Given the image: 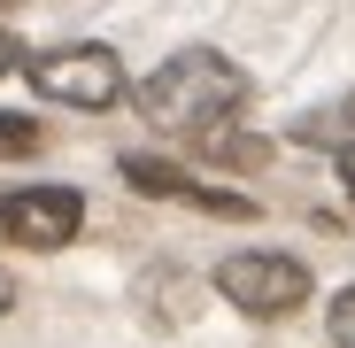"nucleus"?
<instances>
[{
    "label": "nucleus",
    "instance_id": "f257e3e1",
    "mask_svg": "<svg viewBox=\"0 0 355 348\" xmlns=\"http://www.w3.org/2000/svg\"><path fill=\"white\" fill-rule=\"evenodd\" d=\"M240 101H248V70L224 63V54H209V47L170 54V63L139 85V116H147V124H162V132H186V140L232 124Z\"/></svg>",
    "mask_w": 355,
    "mask_h": 348
},
{
    "label": "nucleus",
    "instance_id": "f03ea898",
    "mask_svg": "<svg viewBox=\"0 0 355 348\" xmlns=\"http://www.w3.org/2000/svg\"><path fill=\"white\" fill-rule=\"evenodd\" d=\"M216 295L232 310H248V317H286V310L309 302V271L293 256H278V248H240V256L216 263Z\"/></svg>",
    "mask_w": 355,
    "mask_h": 348
},
{
    "label": "nucleus",
    "instance_id": "7ed1b4c3",
    "mask_svg": "<svg viewBox=\"0 0 355 348\" xmlns=\"http://www.w3.org/2000/svg\"><path fill=\"white\" fill-rule=\"evenodd\" d=\"M31 85H39V101L101 116L124 101V63L108 47H54V54H31Z\"/></svg>",
    "mask_w": 355,
    "mask_h": 348
},
{
    "label": "nucleus",
    "instance_id": "20e7f679",
    "mask_svg": "<svg viewBox=\"0 0 355 348\" xmlns=\"http://www.w3.org/2000/svg\"><path fill=\"white\" fill-rule=\"evenodd\" d=\"M78 224H85V201L70 186H16V194H0V240H16V248H70Z\"/></svg>",
    "mask_w": 355,
    "mask_h": 348
},
{
    "label": "nucleus",
    "instance_id": "39448f33",
    "mask_svg": "<svg viewBox=\"0 0 355 348\" xmlns=\"http://www.w3.org/2000/svg\"><path fill=\"white\" fill-rule=\"evenodd\" d=\"M124 186H139V194H178V201H201V209H240L224 186L193 179V170H178V163H155V155H124Z\"/></svg>",
    "mask_w": 355,
    "mask_h": 348
},
{
    "label": "nucleus",
    "instance_id": "423d86ee",
    "mask_svg": "<svg viewBox=\"0 0 355 348\" xmlns=\"http://www.w3.org/2000/svg\"><path fill=\"white\" fill-rule=\"evenodd\" d=\"M293 140H309V147H355V93L347 101H332V108H309L302 124H293Z\"/></svg>",
    "mask_w": 355,
    "mask_h": 348
},
{
    "label": "nucleus",
    "instance_id": "0eeeda50",
    "mask_svg": "<svg viewBox=\"0 0 355 348\" xmlns=\"http://www.w3.org/2000/svg\"><path fill=\"white\" fill-rule=\"evenodd\" d=\"M39 147V124H31V116H8V108H0V155H31Z\"/></svg>",
    "mask_w": 355,
    "mask_h": 348
},
{
    "label": "nucleus",
    "instance_id": "6e6552de",
    "mask_svg": "<svg viewBox=\"0 0 355 348\" xmlns=\"http://www.w3.org/2000/svg\"><path fill=\"white\" fill-rule=\"evenodd\" d=\"M332 348H355V286L332 302Z\"/></svg>",
    "mask_w": 355,
    "mask_h": 348
},
{
    "label": "nucleus",
    "instance_id": "1a4fd4ad",
    "mask_svg": "<svg viewBox=\"0 0 355 348\" xmlns=\"http://www.w3.org/2000/svg\"><path fill=\"white\" fill-rule=\"evenodd\" d=\"M16 63H24V47H16V39H8V31H0V78H8V70H16Z\"/></svg>",
    "mask_w": 355,
    "mask_h": 348
},
{
    "label": "nucleus",
    "instance_id": "9d476101",
    "mask_svg": "<svg viewBox=\"0 0 355 348\" xmlns=\"http://www.w3.org/2000/svg\"><path fill=\"white\" fill-rule=\"evenodd\" d=\"M340 186H347V194H355V147H347V155H340Z\"/></svg>",
    "mask_w": 355,
    "mask_h": 348
},
{
    "label": "nucleus",
    "instance_id": "9b49d317",
    "mask_svg": "<svg viewBox=\"0 0 355 348\" xmlns=\"http://www.w3.org/2000/svg\"><path fill=\"white\" fill-rule=\"evenodd\" d=\"M8 302H16V279H8V271H0V317H8Z\"/></svg>",
    "mask_w": 355,
    "mask_h": 348
},
{
    "label": "nucleus",
    "instance_id": "f8f14e48",
    "mask_svg": "<svg viewBox=\"0 0 355 348\" xmlns=\"http://www.w3.org/2000/svg\"><path fill=\"white\" fill-rule=\"evenodd\" d=\"M8 8H24V0H0V16H8Z\"/></svg>",
    "mask_w": 355,
    "mask_h": 348
}]
</instances>
